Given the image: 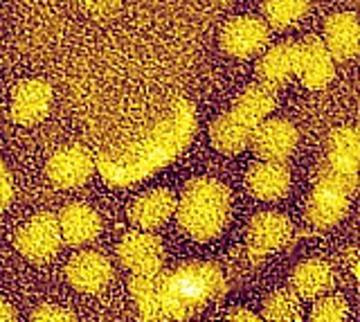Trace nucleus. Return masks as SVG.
Masks as SVG:
<instances>
[{
	"label": "nucleus",
	"mask_w": 360,
	"mask_h": 322,
	"mask_svg": "<svg viewBox=\"0 0 360 322\" xmlns=\"http://www.w3.org/2000/svg\"><path fill=\"white\" fill-rule=\"evenodd\" d=\"M292 232L295 228H292L288 217L279 212H262L248 226V248H250L252 257L259 259L268 252L284 248L292 239Z\"/></svg>",
	"instance_id": "9b49d317"
},
{
	"label": "nucleus",
	"mask_w": 360,
	"mask_h": 322,
	"mask_svg": "<svg viewBox=\"0 0 360 322\" xmlns=\"http://www.w3.org/2000/svg\"><path fill=\"white\" fill-rule=\"evenodd\" d=\"M297 129L286 120H264L250 138L255 155L264 162H284L297 147Z\"/></svg>",
	"instance_id": "1a4fd4ad"
},
{
	"label": "nucleus",
	"mask_w": 360,
	"mask_h": 322,
	"mask_svg": "<svg viewBox=\"0 0 360 322\" xmlns=\"http://www.w3.org/2000/svg\"><path fill=\"white\" fill-rule=\"evenodd\" d=\"M61 230L59 221L50 212H41L32 217L16 235V248L25 259L34 264L50 262L61 248Z\"/></svg>",
	"instance_id": "423d86ee"
},
{
	"label": "nucleus",
	"mask_w": 360,
	"mask_h": 322,
	"mask_svg": "<svg viewBox=\"0 0 360 322\" xmlns=\"http://www.w3.org/2000/svg\"><path fill=\"white\" fill-rule=\"evenodd\" d=\"M347 210H349V196H345L338 190H331V187L315 183L307 203V221L313 228L326 230L340 224Z\"/></svg>",
	"instance_id": "6ab92c4d"
},
{
	"label": "nucleus",
	"mask_w": 360,
	"mask_h": 322,
	"mask_svg": "<svg viewBox=\"0 0 360 322\" xmlns=\"http://www.w3.org/2000/svg\"><path fill=\"white\" fill-rule=\"evenodd\" d=\"M349 304L342 295H329L318 300L311 311V322H347Z\"/></svg>",
	"instance_id": "393cba45"
},
{
	"label": "nucleus",
	"mask_w": 360,
	"mask_h": 322,
	"mask_svg": "<svg viewBox=\"0 0 360 322\" xmlns=\"http://www.w3.org/2000/svg\"><path fill=\"white\" fill-rule=\"evenodd\" d=\"M264 322H302L300 297L284 288L275 291L264 300Z\"/></svg>",
	"instance_id": "b1692460"
},
{
	"label": "nucleus",
	"mask_w": 360,
	"mask_h": 322,
	"mask_svg": "<svg viewBox=\"0 0 360 322\" xmlns=\"http://www.w3.org/2000/svg\"><path fill=\"white\" fill-rule=\"evenodd\" d=\"M295 63H297V43H279V46L270 48L257 63V75L259 82L268 88H279L284 86L292 75H295Z\"/></svg>",
	"instance_id": "aec40b11"
},
{
	"label": "nucleus",
	"mask_w": 360,
	"mask_h": 322,
	"mask_svg": "<svg viewBox=\"0 0 360 322\" xmlns=\"http://www.w3.org/2000/svg\"><path fill=\"white\" fill-rule=\"evenodd\" d=\"M176 196L169 190H149L140 194L129 207V219L140 230H155L176 212Z\"/></svg>",
	"instance_id": "2eb2a0df"
},
{
	"label": "nucleus",
	"mask_w": 360,
	"mask_h": 322,
	"mask_svg": "<svg viewBox=\"0 0 360 322\" xmlns=\"http://www.w3.org/2000/svg\"><path fill=\"white\" fill-rule=\"evenodd\" d=\"M65 277L77 291L99 293L112 280V266L104 255H99L95 250H82L68 262Z\"/></svg>",
	"instance_id": "ddd939ff"
},
{
	"label": "nucleus",
	"mask_w": 360,
	"mask_h": 322,
	"mask_svg": "<svg viewBox=\"0 0 360 322\" xmlns=\"http://www.w3.org/2000/svg\"><path fill=\"white\" fill-rule=\"evenodd\" d=\"M275 104L277 97L273 93V88H268L264 84L248 86L236 97L234 106L228 113H223L210 124V140L214 144V149L228 155L241 153L250 144L255 129L270 115Z\"/></svg>",
	"instance_id": "20e7f679"
},
{
	"label": "nucleus",
	"mask_w": 360,
	"mask_h": 322,
	"mask_svg": "<svg viewBox=\"0 0 360 322\" xmlns=\"http://www.w3.org/2000/svg\"><path fill=\"white\" fill-rule=\"evenodd\" d=\"M225 322H264V320L259 318L257 314H252V311H248V309H234L228 314Z\"/></svg>",
	"instance_id": "c85d7f7f"
},
{
	"label": "nucleus",
	"mask_w": 360,
	"mask_h": 322,
	"mask_svg": "<svg viewBox=\"0 0 360 322\" xmlns=\"http://www.w3.org/2000/svg\"><path fill=\"white\" fill-rule=\"evenodd\" d=\"M324 39H326L324 48L329 50L331 59L335 61L354 59L360 46V27H358L356 14L345 12V14H333L326 18Z\"/></svg>",
	"instance_id": "dca6fc26"
},
{
	"label": "nucleus",
	"mask_w": 360,
	"mask_h": 322,
	"mask_svg": "<svg viewBox=\"0 0 360 322\" xmlns=\"http://www.w3.org/2000/svg\"><path fill=\"white\" fill-rule=\"evenodd\" d=\"M95 169V158L79 144H70L50 155L45 172L54 187L59 190H75L82 187Z\"/></svg>",
	"instance_id": "6e6552de"
},
{
	"label": "nucleus",
	"mask_w": 360,
	"mask_h": 322,
	"mask_svg": "<svg viewBox=\"0 0 360 322\" xmlns=\"http://www.w3.org/2000/svg\"><path fill=\"white\" fill-rule=\"evenodd\" d=\"M131 295L138 304V316L140 322H167L160 304H158V293H155V275L131 277Z\"/></svg>",
	"instance_id": "4be33fe9"
},
{
	"label": "nucleus",
	"mask_w": 360,
	"mask_h": 322,
	"mask_svg": "<svg viewBox=\"0 0 360 322\" xmlns=\"http://www.w3.org/2000/svg\"><path fill=\"white\" fill-rule=\"evenodd\" d=\"M248 190L262 201H279L290 190V172L284 162H257L245 176Z\"/></svg>",
	"instance_id": "a211bd4d"
},
{
	"label": "nucleus",
	"mask_w": 360,
	"mask_h": 322,
	"mask_svg": "<svg viewBox=\"0 0 360 322\" xmlns=\"http://www.w3.org/2000/svg\"><path fill=\"white\" fill-rule=\"evenodd\" d=\"M176 217L187 237L210 241L219 237L230 219V190L214 179H194L185 185Z\"/></svg>",
	"instance_id": "7ed1b4c3"
},
{
	"label": "nucleus",
	"mask_w": 360,
	"mask_h": 322,
	"mask_svg": "<svg viewBox=\"0 0 360 322\" xmlns=\"http://www.w3.org/2000/svg\"><path fill=\"white\" fill-rule=\"evenodd\" d=\"M0 322H18L14 307L7 304L5 300H0Z\"/></svg>",
	"instance_id": "c756f323"
},
{
	"label": "nucleus",
	"mask_w": 360,
	"mask_h": 322,
	"mask_svg": "<svg viewBox=\"0 0 360 322\" xmlns=\"http://www.w3.org/2000/svg\"><path fill=\"white\" fill-rule=\"evenodd\" d=\"M72 3H77L79 7L86 9L90 14H106L117 5V0H72Z\"/></svg>",
	"instance_id": "cd10ccee"
},
{
	"label": "nucleus",
	"mask_w": 360,
	"mask_h": 322,
	"mask_svg": "<svg viewBox=\"0 0 360 322\" xmlns=\"http://www.w3.org/2000/svg\"><path fill=\"white\" fill-rule=\"evenodd\" d=\"M30 322H77V316L72 311L56 304H43L32 314Z\"/></svg>",
	"instance_id": "a878e982"
},
{
	"label": "nucleus",
	"mask_w": 360,
	"mask_h": 322,
	"mask_svg": "<svg viewBox=\"0 0 360 322\" xmlns=\"http://www.w3.org/2000/svg\"><path fill=\"white\" fill-rule=\"evenodd\" d=\"M270 41V30L262 18H232L221 32V48L236 59H250Z\"/></svg>",
	"instance_id": "9d476101"
},
{
	"label": "nucleus",
	"mask_w": 360,
	"mask_h": 322,
	"mask_svg": "<svg viewBox=\"0 0 360 322\" xmlns=\"http://www.w3.org/2000/svg\"><path fill=\"white\" fill-rule=\"evenodd\" d=\"M358 131L356 129H335L326 140V155L318 169V185L352 196L358 183Z\"/></svg>",
	"instance_id": "39448f33"
},
{
	"label": "nucleus",
	"mask_w": 360,
	"mask_h": 322,
	"mask_svg": "<svg viewBox=\"0 0 360 322\" xmlns=\"http://www.w3.org/2000/svg\"><path fill=\"white\" fill-rule=\"evenodd\" d=\"M117 257L124 269H129L133 275L149 277L162 271L165 248L162 241L151 232H131L122 239Z\"/></svg>",
	"instance_id": "0eeeda50"
},
{
	"label": "nucleus",
	"mask_w": 360,
	"mask_h": 322,
	"mask_svg": "<svg viewBox=\"0 0 360 322\" xmlns=\"http://www.w3.org/2000/svg\"><path fill=\"white\" fill-rule=\"evenodd\" d=\"M11 196H14V187H11V179L5 162L0 158V212L11 203Z\"/></svg>",
	"instance_id": "bb28decb"
},
{
	"label": "nucleus",
	"mask_w": 360,
	"mask_h": 322,
	"mask_svg": "<svg viewBox=\"0 0 360 322\" xmlns=\"http://www.w3.org/2000/svg\"><path fill=\"white\" fill-rule=\"evenodd\" d=\"M194 108L185 99H180L160 122H155L142 140L129 142L122 149L99 151L95 167L101 179L110 185H133L162 169L176 155L183 153L194 136Z\"/></svg>",
	"instance_id": "f257e3e1"
},
{
	"label": "nucleus",
	"mask_w": 360,
	"mask_h": 322,
	"mask_svg": "<svg viewBox=\"0 0 360 322\" xmlns=\"http://www.w3.org/2000/svg\"><path fill=\"white\" fill-rule=\"evenodd\" d=\"M52 104V86L43 79H25L11 93V117L18 124L32 127L48 115Z\"/></svg>",
	"instance_id": "4468645a"
},
{
	"label": "nucleus",
	"mask_w": 360,
	"mask_h": 322,
	"mask_svg": "<svg viewBox=\"0 0 360 322\" xmlns=\"http://www.w3.org/2000/svg\"><path fill=\"white\" fill-rule=\"evenodd\" d=\"M59 230L61 239L68 246H86L93 239H97L101 230V219L93 207L84 203L65 205L59 214Z\"/></svg>",
	"instance_id": "f3484780"
},
{
	"label": "nucleus",
	"mask_w": 360,
	"mask_h": 322,
	"mask_svg": "<svg viewBox=\"0 0 360 322\" xmlns=\"http://www.w3.org/2000/svg\"><path fill=\"white\" fill-rule=\"evenodd\" d=\"M155 293L167 322H185L225 293V277L217 264L187 262L172 273H158Z\"/></svg>",
	"instance_id": "f03ea898"
},
{
	"label": "nucleus",
	"mask_w": 360,
	"mask_h": 322,
	"mask_svg": "<svg viewBox=\"0 0 360 322\" xmlns=\"http://www.w3.org/2000/svg\"><path fill=\"white\" fill-rule=\"evenodd\" d=\"M311 9V0H266L264 3V16L275 30L292 27L307 16Z\"/></svg>",
	"instance_id": "5701e85b"
},
{
	"label": "nucleus",
	"mask_w": 360,
	"mask_h": 322,
	"mask_svg": "<svg viewBox=\"0 0 360 322\" xmlns=\"http://www.w3.org/2000/svg\"><path fill=\"white\" fill-rule=\"evenodd\" d=\"M335 284L333 269L322 259H307L295 266L290 275L292 293L304 300H315L329 293Z\"/></svg>",
	"instance_id": "412c9836"
},
{
	"label": "nucleus",
	"mask_w": 360,
	"mask_h": 322,
	"mask_svg": "<svg viewBox=\"0 0 360 322\" xmlns=\"http://www.w3.org/2000/svg\"><path fill=\"white\" fill-rule=\"evenodd\" d=\"M295 75H300L302 84L311 91H320L333 79L335 68L329 50L324 48V41L318 37H309L297 43V63Z\"/></svg>",
	"instance_id": "f8f14e48"
}]
</instances>
